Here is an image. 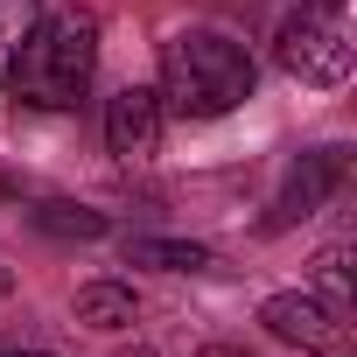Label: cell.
Masks as SVG:
<instances>
[{"instance_id": "obj_1", "label": "cell", "mask_w": 357, "mask_h": 357, "mask_svg": "<svg viewBox=\"0 0 357 357\" xmlns=\"http://www.w3.org/2000/svg\"><path fill=\"white\" fill-rule=\"evenodd\" d=\"M252 56L225 29H183L161 50V112L175 119H225L252 98Z\"/></svg>"}, {"instance_id": "obj_2", "label": "cell", "mask_w": 357, "mask_h": 357, "mask_svg": "<svg viewBox=\"0 0 357 357\" xmlns=\"http://www.w3.org/2000/svg\"><path fill=\"white\" fill-rule=\"evenodd\" d=\"M91 70H98V15L91 8H56L29 29L22 56H15V91L43 112H63L91 91Z\"/></svg>"}, {"instance_id": "obj_3", "label": "cell", "mask_w": 357, "mask_h": 357, "mask_svg": "<svg viewBox=\"0 0 357 357\" xmlns=\"http://www.w3.org/2000/svg\"><path fill=\"white\" fill-rule=\"evenodd\" d=\"M273 56H280L287 77H301V84H315V91H336V84L350 77V29H343V15H329V8L308 0L301 15L280 22Z\"/></svg>"}, {"instance_id": "obj_4", "label": "cell", "mask_w": 357, "mask_h": 357, "mask_svg": "<svg viewBox=\"0 0 357 357\" xmlns=\"http://www.w3.org/2000/svg\"><path fill=\"white\" fill-rule=\"evenodd\" d=\"M259 322L273 343L315 350V357H343V308H329L315 287H280L259 301Z\"/></svg>"}, {"instance_id": "obj_5", "label": "cell", "mask_w": 357, "mask_h": 357, "mask_svg": "<svg viewBox=\"0 0 357 357\" xmlns=\"http://www.w3.org/2000/svg\"><path fill=\"white\" fill-rule=\"evenodd\" d=\"M343 175H350V147H308L287 175H280V190L266 204V231H287L301 218H315L336 190H343Z\"/></svg>"}, {"instance_id": "obj_6", "label": "cell", "mask_w": 357, "mask_h": 357, "mask_svg": "<svg viewBox=\"0 0 357 357\" xmlns=\"http://www.w3.org/2000/svg\"><path fill=\"white\" fill-rule=\"evenodd\" d=\"M161 91H147V84H119L112 98H105V147L119 154V161H154L161 154Z\"/></svg>"}, {"instance_id": "obj_7", "label": "cell", "mask_w": 357, "mask_h": 357, "mask_svg": "<svg viewBox=\"0 0 357 357\" xmlns=\"http://www.w3.org/2000/svg\"><path fill=\"white\" fill-rule=\"evenodd\" d=\"M126 266H154V273H211L218 252L190 245V238H126Z\"/></svg>"}, {"instance_id": "obj_8", "label": "cell", "mask_w": 357, "mask_h": 357, "mask_svg": "<svg viewBox=\"0 0 357 357\" xmlns=\"http://www.w3.org/2000/svg\"><path fill=\"white\" fill-rule=\"evenodd\" d=\"M77 322H84V329H133V322H140V301H133V287H119V280H84V287H77Z\"/></svg>"}, {"instance_id": "obj_9", "label": "cell", "mask_w": 357, "mask_h": 357, "mask_svg": "<svg viewBox=\"0 0 357 357\" xmlns=\"http://www.w3.org/2000/svg\"><path fill=\"white\" fill-rule=\"evenodd\" d=\"M36 231H50V238H105L112 225H105V211H91V204H36Z\"/></svg>"}, {"instance_id": "obj_10", "label": "cell", "mask_w": 357, "mask_h": 357, "mask_svg": "<svg viewBox=\"0 0 357 357\" xmlns=\"http://www.w3.org/2000/svg\"><path fill=\"white\" fill-rule=\"evenodd\" d=\"M36 22H43V0H0V77L15 70V56H22Z\"/></svg>"}, {"instance_id": "obj_11", "label": "cell", "mask_w": 357, "mask_h": 357, "mask_svg": "<svg viewBox=\"0 0 357 357\" xmlns=\"http://www.w3.org/2000/svg\"><path fill=\"white\" fill-rule=\"evenodd\" d=\"M204 357H259V350H245V343H211Z\"/></svg>"}, {"instance_id": "obj_12", "label": "cell", "mask_w": 357, "mask_h": 357, "mask_svg": "<svg viewBox=\"0 0 357 357\" xmlns=\"http://www.w3.org/2000/svg\"><path fill=\"white\" fill-rule=\"evenodd\" d=\"M119 357H154V350H147V343H126V350H119Z\"/></svg>"}, {"instance_id": "obj_13", "label": "cell", "mask_w": 357, "mask_h": 357, "mask_svg": "<svg viewBox=\"0 0 357 357\" xmlns=\"http://www.w3.org/2000/svg\"><path fill=\"white\" fill-rule=\"evenodd\" d=\"M315 8H329V15H343V0H315Z\"/></svg>"}, {"instance_id": "obj_14", "label": "cell", "mask_w": 357, "mask_h": 357, "mask_svg": "<svg viewBox=\"0 0 357 357\" xmlns=\"http://www.w3.org/2000/svg\"><path fill=\"white\" fill-rule=\"evenodd\" d=\"M8 357H50V350H8Z\"/></svg>"}, {"instance_id": "obj_15", "label": "cell", "mask_w": 357, "mask_h": 357, "mask_svg": "<svg viewBox=\"0 0 357 357\" xmlns=\"http://www.w3.org/2000/svg\"><path fill=\"white\" fill-rule=\"evenodd\" d=\"M0 287H8V273H0Z\"/></svg>"}]
</instances>
